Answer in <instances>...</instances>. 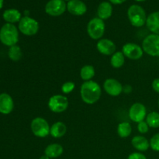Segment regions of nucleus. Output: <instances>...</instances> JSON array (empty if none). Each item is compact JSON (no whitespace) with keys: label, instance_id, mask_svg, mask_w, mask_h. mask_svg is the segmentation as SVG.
Listing matches in <instances>:
<instances>
[{"label":"nucleus","instance_id":"aec40b11","mask_svg":"<svg viewBox=\"0 0 159 159\" xmlns=\"http://www.w3.org/2000/svg\"><path fill=\"white\" fill-rule=\"evenodd\" d=\"M63 152V146L60 144L54 143L47 146L44 150V155L49 157L50 158H57L61 156Z\"/></svg>","mask_w":159,"mask_h":159},{"label":"nucleus","instance_id":"4be33fe9","mask_svg":"<svg viewBox=\"0 0 159 159\" xmlns=\"http://www.w3.org/2000/svg\"><path fill=\"white\" fill-rule=\"evenodd\" d=\"M96 75V70L93 65H85L80 69V77L84 82L91 81Z\"/></svg>","mask_w":159,"mask_h":159},{"label":"nucleus","instance_id":"9d476101","mask_svg":"<svg viewBox=\"0 0 159 159\" xmlns=\"http://www.w3.org/2000/svg\"><path fill=\"white\" fill-rule=\"evenodd\" d=\"M129 117L133 122L138 123L144 120L147 116V109L141 102H134L129 110Z\"/></svg>","mask_w":159,"mask_h":159},{"label":"nucleus","instance_id":"e433bc0d","mask_svg":"<svg viewBox=\"0 0 159 159\" xmlns=\"http://www.w3.org/2000/svg\"><path fill=\"white\" fill-rule=\"evenodd\" d=\"M64 1H68V2H69V1H71V0H64Z\"/></svg>","mask_w":159,"mask_h":159},{"label":"nucleus","instance_id":"4468645a","mask_svg":"<svg viewBox=\"0 0 159 159\" xmlns=\"http://www.w3.org/2000/svg\"><path fill=\"white\" fill-rule=\"evenodd\" d=\"M68 12L74 16H82L86 12L87 6L81 0H71L67 3Z\"/></svg>","mask_w":159,"mask_h":159},{"label":"nucleus","instance_id":"4c0bfd02","mask_svg":"<svg viewBox=\"0 0 159 159\" xmlns=\"http://www.w3.org/2000/svg\"><path fill=\"white\" fill-rule=\"evenodd\" d=\"M158 108H159V99H158Z\"/></svg>","mask_w":159,"mask_h":159},{"label":"nucleus","instance_id":"473e14b6","mask_svg":"<svg viewBox=\"0 0 159 159\" xmlns=\"http://www.w3.org/2000/svg\"><path fill=\"white\" fill-rule=\"evenodd\" d=\"M127 0H110V2L113 4L115 5H120V4H122L124 3V2H126Z\"/></svg>","mask_w":159,"mask_h":159},{"label":"nucleus","instance_id":"2eb2a0df","mask_svg":"<svg viewBox=\"0 0 159 159\" xmlns=\"http://www.w3.org/2000/svg\"><path fill=\"white\" fill-rule=\"evenodd\" d=\"M14 102L10 95L7 93L0 94V113L9 114L13 110Z\"/></svg>","mask_w":159,"mask_h":159},{"label":"nucleus","instance_id":"7ed1b4c3","mask_svg":"<svg viewBox=\"0 0 159 159\" xmlns=\"http://www.w3.org/2000/svg\"><path fill=\"white\" fill-rule=\"evenodd\" d=\"M127 17L130 24L135 27H141L146 24L147 15L144 9L138 5H132L127 10Z\"/></svg>","mask_w":159,"mask_h":159},{"label":"nucleus","instance_id":"ddd939ff","mask_svg":"<svg viewBox=\"0 0 159 159\" xmlns=\"http://www.w3.org/2000/svg\"><path fill=\"white\" fill-rule=\"evenodd\" d=\"M96 49L101 54L112 56L116 52V46L113 40L107 38H102L96 43Z\"/></svg>","mask_w":159,"mask_h":159},{"label":"nucleus","instance_id":"bb28decb","mask_svg":"<svg viewBox=\"0 0 159 159\" xmlns=\"http://www.w3.org/2000/svg\"><path fill=\"white\" fill-rule=\"evenodd\" d=\"M75 88V84L71 81H68L61 85V91L64 94H70Z\"/></svg>","mask_w":159,"mask_h":159},{"label":"nucleus","instance_id":"72a5a7b5","mask_svg":"<svg viewBox=\"0 0 159 159\" xmlns=\"http://www.w3.org/2000/svg\"><path fill=\"white\" fill-rule=\"evenodd\" d=\"M39 159H51V158H50L49 157L47 156L46 155H43L42 156L40 157V158H39Z\"/></svg>","mask_w":159,"mask_h":159},{"label":"nucleus","instance_id":"f257e3e1","mask_svg":"<svg viewBox=\"0 0 159 159\" xmlns=\"http://www.w3.org/2000/svg\"><path fill=\"white\" fill-rule=\"evenodd\" d=\"M102 95V89L95 81L84 82L80 88V96L82 101L89 105H93L99 100Z\"/></svg>","mask_w":159,"mask_h":159},{"label":"nucleus","instance_id":"c756f323","mask_svg":"<svg viewBox=\"0 0 159 159\" xmlns=\"http://www.w3.org/2000/svg\"><path fill=\"white\" fill-rule=\"evenodd\" d=\"M127 159H147V157L141 152H133L130 154L127 157Z\"/></svg>","mask_w":159,"mask_h":159},{"label":"nucleus","instance_id":"b1692460","mask_svg":"<svg viewBox=\"0 0 159 159\" xmlns=\"http://www.w3.org/2000/svg\"><path fill=\"white\" fill-rule=\"evenodd\" d=\"M118 135L121 138H127L132 133V126L128 122H121L117 126Z\"/></svg>","mask_w":159,"mask_h":159},{"label":"nucleus","instance_id":"2f4dec72","mask_svg":"<svg viewBox=\"0 0 159 159\" xmlns=\"http://www.w3.org/2000/svg\"><path fill=\"white\" fill-rule=\"evenodd\" d=\"M132 91H133V89H132L131 85H124V88H123V93H124L125 94H130V93H131Z\"/></svg>","mask_w":159,"mask_h":159},{"label":"nucleus","instance_id":"393cba45","mask_svg":"<svg viewBox=\"0 0 159 159\" xmlns=\"http://www.w3.org/2000/svg\"><path fill=\"white\" fill-rule=\"evenodd\" d=\"M8 55L9 57L10 58V60H12V61H19L20 59L23 57V52H22V50L20 48V46L18 45H14L9 48V51H8Z\"/></svg>","mask_w":159,"mask_h":159},{"label":"nucleus","instance_id":"dca6fc26","mask_svg":"<svg viewBox=\"0 0 159 159\" xmlns=\"http://www.w3.org/2000/svg\"><path fill=\"white\" fill-rule=\"evenodd\" d=\"M131 144L134 148L139 152H146L150 148V142L145 137L142 135H137L131 139Z\"/></svg>","mask_w":159,"mask_h":159},{"label":"nucleus","instance_id":"6ab92c4d","mask_svg":"<svg viewBox=\"0 0 159 159\" xmlns=\"http://www.w3.org/2000/svg\"><path fill=\"white\" fill-rule=\"evenodd\" d=\"M113 13V7L110 2H102L99 4L97 9L98 17L102 20H108L110 18Z\"/></svg>","mask_w":159,"mask_h":159},{"label":"nucleus","instance_id":"f8f14e48","mask_svg":"<svg viewBox=\"0 0 159 159\" xmlns=\"http://www.w3.org/2000/svg\"><path fill=\"white\" fill-rule=\"evenodd\" d=\"M102 86L107 94L113 97L120 96L123 93V88H124V85L117 79L113 78L106 79Z\"/></svg>","mask_w":159,"mask_h":159},{"label":"nucleus","instance_id":"a211bd4d","mask_svg":"<svg viewBox=\"0 0 159 159\" xmlns=\"http://www.w3.org/2000/svg\"><path fill=\"white\" fill-rule=\"evenodd\" d=\"M67 133V126L61 121H57L52 124L50 130V135L54 138H61Z\"/></svg>","mask_w":159,"mask_h":159},{"label":"nucleus","instance_id":"a878e982","mask_svg":"<svg viewBox=\"0 0 159 159\" xmlns=\"http://www.w3.org/2000/svg\"><path fill=\"white\" fill-rule=\"evenodd\" d=\"M145 121L147 122L149 127L152 128H158L159 127V113L158 112H151L147 114Z\"/></svg>","mask_w":159,"mask_h":159},{"label":"nucleus","instance_id":"7c9ffc66","mask_svg":"<svg viewBox=\"0 0 159 159\" xmlns=\"http://www.w3.org/2000/svg\"><path fill=\"white\" fill-rule=\"evenodd\" d=\"M152 87L155 92L157 93H159V79H154L152 83Z\"/></svg>","mask_w":159,"mask_h":159},{"label":"nucleus","instance_id":"39448f33","mask_svg":"<svg viewBox=\"0 0 159 159\" xmlns=\"http://www.w3.org/2000/svg\"><path fill=\"white\" fill-rule=\"evenodd\" d=\"M30 130L33 134L37 138H44L50 134L51 127L44 118L37 116L31 121Z\"/></svg>","mask_w":159,"mask_h":159},{"label":"nucleus","instance_id":"c85d7f7f","mask_svg":"<svg viewBox=\"0 0 159 159\" xmlns=\"http://www.w3.org/2000/svg\"><path fill=\"white\" fill-rule=\"evenodd\" d=\"M138 130L141 134H147L149 130V126L148 125L147 122L145 120H143L138 124Z\"/></svg>","mask_w":159,"mask_h":159},{"label":"nucleus","instance_id":"f3484780","mask_svg":"<svg viewBox=\"0 0 159 159\" xmlns=\"http://www.w3.org/2000/svg\"><path fill=\"white\" fill-rule=\"evenodd\" d=\"M145 25L152 34L159 35V11L152 12L147 17Z\"/></svg>","mask_w":159,"mask_h":159},{"label":"nucleus","instance_id":"5701e85b","mask_svg":"<svg viewBox=\"0 0 159 159\" xmlns=\"http://www.w3.org/2000/svg\"><path fill=\"white\" fill-rule=\"evenodd\" d=\"M125 63V56L122 51H116L110 58V65L114 68H120Z\"/></svg>","mask_w":159,"mask_h":159},{"label":"nucleus","instance_id":"9b49d317","mask_svg":"<svg viewBox=\"0 0 159 159\" xmlns=\"http://www.w3.org/2000/svg\"><path fill=\"white\" fill-rule=\"evenodd\" d=\"M67 9V4L64 0H50L45 6V12L51 16H61Z\"/></svg>","mask_w":159,"mask_h":159},{"label":"nucleus","instance_id":"f704fd0d","mask_svg":"<svg viewBox=\"0 0 159 159\" xmlns=\"http://www.w3.org/2000/svg\"><path fill=\"white\" fill-rule=\"evenodd\" d=\"M3 0H0V9H2V6H3Z\"/></svg>","mask_w":159,"mask_h":159},{"label":"nucleus","instance_id":"412c9836","mask_svg":"<svg viewBox=\"0 0 159 159\" xmlns=\"http://www.w3.org/2000/svg\"><path fill=\"white\" fill-rule=\"evenodd\" d=\"M2 16L5 21L7 22V23H12V24L20 22L22 18L20 11L15 9H7L3 12Z\"/></svg>","mask_w":159,"mask_h":159},{"label":"nucleus","instance_id":"423d86ee","mask_svg":"<svg viewBox=\"0 0 159 159\" xmlns=\"http://www.w3.org/2000/svg\"><path fill=\"white\" fill-rule=\"evenodd\" d=\"M19 30L26 36H34L38 33L40 26L39 23L30 16L22 17L18 24Z\"/></svg>","mask_w":159,"mask_h":159},{"label":"nucleus","instance_id":"1a4fd4ad","mask_svg":"<svg viewBox=\"0 0 159 159\" xmlns=\"http://www.w3.org/2000/svg\"><path fill=\"white\" fill-rule=\"evenodd\" d=\"M125 57L130 60H139L144 55L142 47L135 43H126L121 51Z\"/></svg>","mask_w":159,"mask_h":159},{"label":"nucleus","instance_id":"f03ea898","mask_svg":"<svg viewBox=\"0 0 159 159\" xmlns=\"http://www.w3.org/2000/svg\"><path fill=\"white\" fill-rule=\"evenodd\" d=\"M0 41L4 45L12 47L19 41V31L16 26L12 23H6L0 30Z\"/></svg>","mask_w":159,"mask_h":159},{"label":"nucleus","instance_id":"cd10ccee","mask_svg":"<svg viewBox=\"0 0 159 159\" xmlns=\"http://www.w3.org/2000/svg\"><path fill=\"white\" fill-rule=\"evenodd\" d=\"M150 148L155 152H159V133L155 134L149 141Z\"/></svg>","mask_w":159,"mask_h":159},{"label":"nucleus","instance_id":"0eeeda50","mask_svg":"<svg viewBox=\"0 0 159 159\" xmlns=\"http://www.w3.org/2000/svg\"><path fill=\"white\" fill-rule=\"evenodd\" d=\"M142 49L144 52L152 57H159V35L151 34L143 40Z\"/></svg>","mask_w":159,"mask_h":159},{"label":"nucleus","instance_id":"20e7f679","mask_svg":"<svg viewBox=\"0 0 159 159\" xmlns=\"http://www.w3.org/2000/svg\"><path fill=\"white\" fill-rule=\"evenodd\" d=\"M106 26L104 20L96 17L90 20L87 25V33L93 40H99L102 38L105 34Z\"/></svg>","mask_w":159,"mask_h":159},{"label":"nucleus","instance_id":"c9c22d12","mask_svg":"<svg viewBox=\"0 0 159 159\" xmlns=\"http://www.w3.org/2000/svg\"><path fill=\"white\" fill-rule=\"evenodd\" d=\"M134 1H137V2H144V1H146V0H134Z\"/></svg>","mask_w":159,"mask_h":159},{"label":"nucleus","instance_id":"6e6552de","mask_svg":"<svg viewBox=\"0 0 159 159\" xmlns=\"http://www.w3.org/2000/svg\"><path fill=\"white\" fill-rule=\"evenodd\" d=\"M69 102L68 98L61 94H56L51 96L48 100V108L51 112L55 113H61L66 111L68 108Z\"/></svg>","mask_w":159,"mask_h":159}]
</instances>
